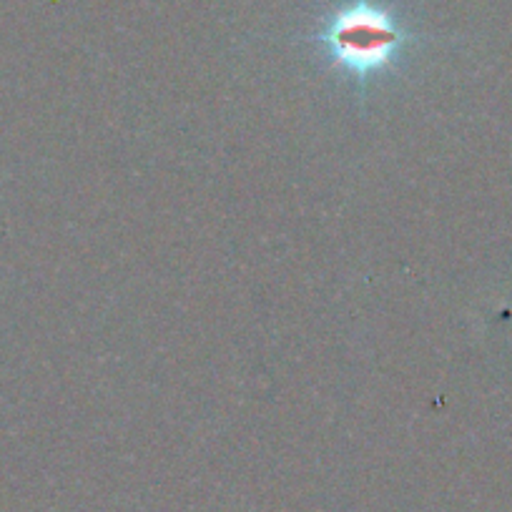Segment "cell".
I'll list each match as a JSON object with an SVG mask.
<instances>
[{
  "label": "cell",
  "mask_w": 512,
  "mask_h": 512,
  "mask_svg": "<svg viewBox=\"0 0 512 512\" xmlns=\"http://www.w3.org/2000/svg\"><path fill=\"white\" fill-rule=\"evenodd\" d=\"M412 38L390 8L374 0H349L324 21L317 41L334 68L349 78L367 81L395 66Z\"/></svg>",
  "instance_id": "6da1fadb"
}]
</instances>
